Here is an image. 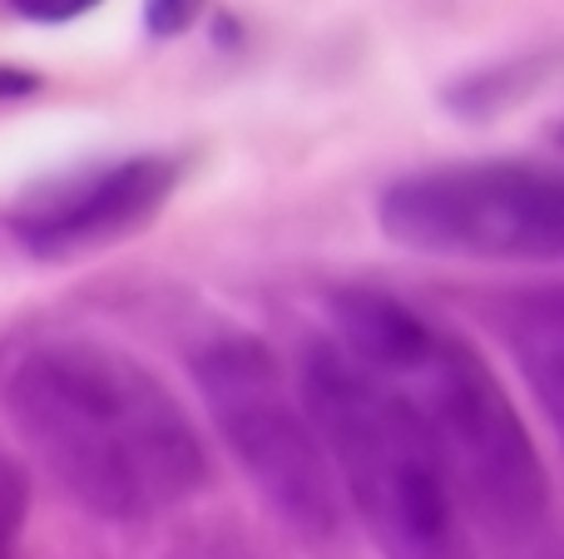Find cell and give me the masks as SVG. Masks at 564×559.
<instances>
[{
    "instance_id": "6da1fadb",
    "label": "cell",
    "mask_w": 564,
    "mask_h": 559,
    "mask_svg": "<svg viewBox=\"0 0 564 559\" xmlns=\"http://www.w3.org/2000/svg\"><path fill=\"white\" fill-rule=\"evenodd\" d=\"M6 416L59 491L105 520H154L208 481L178 396L139 357L95 337L30 347L6 382Z\"/></svg>"
},
{
    "instance_id": "7a4b0ae2",
    "label": "cell",
    "mask_w": 564,
    "mask_h": 559,
    "mask_svg": "<svg viewBox=\"0 0 564 559\" xmlns=\"http://www.w3.org/2000/svg\"><path fill=\"white\" fill-rule=\"evenodd\" d=\"M337 347L367 366L431 436L456 505L496 535H530L550 515V471L525 416L460 332L381 287L332 293Z\"/></svg>"
},
{
    "instance_id": "3957f363",
    "label": "cell",
    "mask_w": 564,
    "mask_h": 559,
    "mask_svg": "<svg viewBox=\"0 0 564 559\" xmlns=\"http://www.w3.org/2000/svg\"><path fill=\"white\" fill-rule=\"evenodd\" d=\"M302 412L332 485L351 501L387 559H466L460 505L416 416L337 342L307 347Z\"/></svg>"
},
{
    "instance_id": "277c9868",
    "label": "cell",
    "mask_w": 564,
    "mask_h": 559,
    "mask_svg": "<svg viewBox=\"0 0 564 559\" xmlns=\"http://www.w3.org/2000/svg\"><path fill=\"white\" fill-rule=\"evenodd\" d=\"M377 223L406 253L470 263H560L564 174L540 158H456L401 174Z\"/></svg>"
},
{
    "instance_id": "5b68a950",
    "label": "cell",
    "mask_w": 564,
    "mask_h": 559,
    "mask_svg": "<svg viewBox=\"0 0 564 559\" xmlns=\"http://www.w3.org/2000/svg\"><path fill=\"white\" fill-rule=\"evenodd\" d=\"M194 382L224 446L278 520L307 540H332L341 520L337 485L278 357L248 332L208 337L194 352Z\"/></svg>"
},
{
    "instance_id": "8992f818",
    "label": "cell",
    "mask_w": 564,
    "mask_h": 559,
    "mask_svg": "<svg viewBox=\"0 0 564 559\" xmlns=\"http://www.w3.org/2000/svg\"><path fill=\"white\" fill-rule=\"evenodd\" d=\"M178 158L169 154H134L109 164L69 168V174L40 178L10 208V233L40 263H75L95 257L124 238L144 233L159 208L174 198Z\"/></svg>"
},
{
    "instance_id": "52a82bcc",
    "label": "cell",
    "mask_w": 564,
    "mask_h": 559,
    "mask_svg": "<svg viewBox=\"0 0 564 559\" xmlns=\"http://www.w3.org/2000/svg\"><path fill=\"white\" fill-rule=\"evenodd\" d=\"M506 332L516 347L520 366L530 372L540 392V406L550 416H560V366H564V307L555 287H540V293L516 297V307L506 313Z\"/></svg>"
},
{
    "instance_id": "ba28073f",
    "label": "cell",
    "mask_w": 564,
    "mask_h": 559,
    "mask_svg": "<svg viewBox=\"0 0 564 559\" xmlns=\"http://www.w3.org/2000/svg\"><path fill=\"white\" fill-rule=\"evenodd\" d=\"M550 69H555L550 55H520V59H506V65L476 69V75H466L460 85L446 89V105L456 109L460 119H496V114H506V109L525 105V99L545 85Z\"/></svg>"
},
{
    "instance_id": "9c48e42d",
    "label": "cell",
    "mask_w": 564,
    "mask_h": 559,
    "mask_svg": "<svg viewBox=\"0 0 564 559\" xmlns=\"http://www.w3.org/2000/svg\"><path fill=\"white\" fill-rule=\"evenodd\" d=\"M25 515H30V481L15 456L0 451V559H15Z\"/></svg>"
},
{
    "instance_id": "30bf717a",
    "label": "cell",
    "mask_w": 564,
    "mask_h": 559,
    "mask_svg": "<svg viewBox=\"0 0 564 559\" xmlns=\"http://www.w3.org/2000/svg\"><path fill=\"white\" fill-rule=\"evenodd\" d=\"M204 10H208V0H144V25H149V35L169 40V35L194 30L204 20Z\"/></svg>"
},
{
    "instance_id": "8fae6325",
    "label": "cell",
    "mask_w": 564,
    "mask_h": 559,
    "mask_svg": "<svg viewBox=\"0 0 564 559\" xmlns=\"http://www.w3.org/2000/svg\"><path fill=\"white\" fill-rule=\"evenodd\" d=\"M6 6L15 10L20 20H35V25H65V20L89 15V10L105 6V0H6Z\"/></svg>"
},
{
    "instance_id": "7c38bea8",
    "label": "cell",
    "mask_w": 564,
    "mask_h": 559,
    "mask_svg": "<svg viewBox=\"0 0 564 559\" xmlns=\"http://www.w3.org/2000/svg\"><path fill=\"white\" fill-rule=\"evenodd\" d=\"M40 89V75L30 69H15V65H0V99H25Z\"/></svg>"
}]
</instances>
